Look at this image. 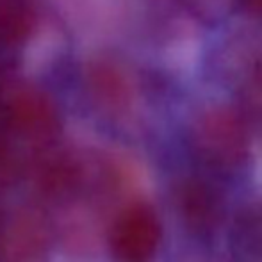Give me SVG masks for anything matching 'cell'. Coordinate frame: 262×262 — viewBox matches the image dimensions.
<instances>
[{
	"instance_id": "6da1fadb",
	"label": "cell",
	"mask_w": 262,
	"mask_h": 262,
	"mask_svg": "<svg viewBox=\"0 0 262 262\" xmlns=\"http://www.w3.org/2000/svg\"><path fill=\"white\" fill-rule=\"evenodd\" d=\"M193 141L204 161L217 168H235L248 156V134L241 118L223 107L198 118Z\"/></svg>"
},
{
	"instance_id": "7a4b0ae2",
	"label": "cell",
	"mask_w": 262,
	"mask_h": 262,
	"mask_svg": "<svg viewBox=\"0 0 262 262\" xmlns=\"http://www.w3.org/2000/svg\"><path fill=\"white\" fill-rule=\"evenodd\" d=\"M161 241L157 214L146 204H132L114 220L109 248L114 262H152Z\"/></svg>"
},
{
	"instance_id": "3957f363",
	"label": "cell",
	"mask_w": 262,
	"mask_h": 262,
	"mask_svg": "<svg viewBox=\"0 0 262 262\" xmlns=\"http://www.w3.org/2000/svg\"><path fill=\"white\" fill-rule=\"evenodd\" d=\"M52 232L34 209H18L0 223V262H49Z\"/></svg>"
},
{
	"instance_id": "277c9868",
	"label": "cell",
	"mask_w": 262,
	"mask_h": 262,
	"mask_svg": "<svg viewBox=\"0 0 262 262\" xmlns=\"http://www.w3.org/2000/svg\"><path fill=\"white\" fill-rule=\"evenodd\" d=\"M6 120L14 132L38 141L52 138L57 130V118L52 105L41 95L31 91L18 93L7 104Z\"/></svg>"
},
{
	"instance_id": "5b68a950",
	"label": "cell",
	"mask_w": 262,
	"mask_h": 262,
	"mask_svg": "<svg viewBox=\"0 0 262 262\" xmlns=\"http://www.w3.org/2000/svg\"><path fill=\"white\" fill-rule=\"evenodd\" d=\"M179 209L182 220L194 234H210L221 216L220 198L207 184L187 180L179 189Z\"/></svg>"
},
{
	"instance_id": "8992f818",
	"label": "cell",
	"mask_w": 262,
	"mask_h": 262,
	"mask_svg": "<svg viewBox=\"0 0 262 262\" xmlns=\"http://www.w3.org/2000/svg\"><path fill=\"white\" fill-rule=\"evenodd\" d=\"M234 262H262V205L243 210L230 234Z\"/></svg>"
},
{
	"instance_id": "52a82bcc",
	"label": "cell",
	"mask_w": 262,
	"mask_h": 262,
	"mask_svg": "<svg viewBox=\"0 0 262 262\" xmlns=\"http://www.w3.org/2000/svg\"><path fill=\"white\" fill-rule=\"evenodd\" d=\"M27 27V11L20 0H0V39H14Z\"/></svg>"
},
{
	"instance_id": "ba28073f",
	"label": "cell",
	"mask_w": 262,
	"mask_h": 262,
	"mask_svg": "<svg viewBox=\"0 0 262 262\" xmlns=\"http://www.w3.org/2000/svg\"><path fill=\"white\" fill-rule=\"evenodd\" d=\"M245 4H248L255 13L262 14V0H245Z\"/></svg>"
}]
</instances>
